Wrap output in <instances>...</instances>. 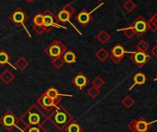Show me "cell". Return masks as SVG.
<instances>
[{
  "label": "cell",
  "mask_w": 157,
  "mask_h": 132,
  "mask_svg": "<svg viewBox=\"0 0 157 132\" xmlns=\"http://www.w3.org/2000/svg\"><path fill=\"white\" fill-rule=\"evenodd\" d=\"M44 93H45L46 95H48L49 97H51L52 99H54L55 101H56L57 103L60 102V98H61L62 95L59 93V92H58L56 88L51 87V88H49Z\"/></svg>",
  "instance_id": "19"
},
{
  "label": "cell",
  "mask_w": 157,
  "mask_h": 132,
  "mask_svg": "<svg viewBox=\"0 0 157 132\" xmlns=\"http://www.w3.org/2000/svg\"><path fill=\"white\" fill-rule=\"evenodd\" d=\"M129 27L134 31L135 34H137L140 37L143 36L149 31L148 21L142 16H139L137 19H135Z\"/></svg>",
  "instance_id": "5"
},
{
  "label": "cell",
  "mask_w": 157,
  "mask_h": 132,
  "mask_svg": "<svg viewBox=\"0 0 157 132\" xmlns=\"http://www.w3.org/2000/svg\"><path fill=\"white\" fill-rule=\"evenodd\" d=\"M66 130L67 132H82L83 131L82 127L78 123H75V122H71L70 124H68L67 126L66 127Z\"/></svg>",
  "instance_id": "22"
},
{
  "label": "cell",
  "mask_w": 157,
  "mask_h": 132,
  "mask_svg": "<svg viewBox=\"0 0 157 132\" xmlns=\"http://www.w3.org/2000/svg\"><path fill=\"white\" fill-rule=\"evenodd\" d=\"M93 85L97 87V88H102L105 85V81L101 78V77H96L94 81H93Z\"/></svg>",
  "instance_id": "32"
},
{
  "label": "cell",
  "mask_w": 157,
  "mask_h": 132,
  "mask_svg": "<svg viewBox=\"0 0 157 132\" xmlns=\"http://www.w3.org/2000/svg\"><path fill=\"white\" fill-rule=\"evenodd\" d=\"M62 58L65 63L67 64H73L77 60V55L73 51H66L64 55H62Z\"/></svg>",
  "instance_id": "17"
},
{
  "label": "cell",
  "mask_w": 157,
  "mask_h": 132,
  "mask_svg": "<svg viewBox=\"0 0 157 132\" xmlns=\"http://www.w3.org/2000/svg\"><path fill=\"white\" fill-rule=\"evenodd\" d=\"M25 1L27 2V3H33L34 0H25Z\"/></svg>",
  "instance_id": "38"
},
{
  "label": "cell",
  "mask_w": 157,
  "mask_h": 132,
  "mask_svg": "<svg viewBox=\"0 0 157 132\" xmlns=\"http://www.w3.org/2000/svg\"><path fill=\"white\" fill-rule=\"evenodd\" d=\"M33 30L34 32L38 34V35H41L44 32V27H37V26H33Z\"/></svg>",
  "instance_id": "35"
},
{
  "label": "cell",
  "mask_w": 157,
  "mask_h": 132,
  "mask_svg": "<svg viewBox=\"0 0 157 132\" xmlns=\"http://www.w3.org/2000/svg\"><path fill=\"white\" fill-rule=\"evenodd\" d=\"M148 28L151 32H157V25L154 23L153 21H151V19L148 21Z\"/></svg>",
  "instance_id": "34"
},
{
  "label": "cell",
  "mask_w": 157,
  "mask_h": 132,
  "mask_svg": "<svg viewBox=\"0 0 157 132\" xmlns=\"http://www.w3.org/2000/svg\"><path fill=\"white\" fill-rule=\"evenodd\" d=\"M51 111L45 110L44 112L39 104H33L21 115V118L27 126H44Z\"/></svg>",
  "instance_id": "1"
},
{
  "label": "cell",
  "mask_w": 157,
  "mask_h": 132,
  "mask_svg": "<svg viewBox=\"0 0 157 132\" xmlns=\"http://www.w3.org/2000/svg\"><path fill=\"white\" fill-rule=\"evenodd\" d=\"M17 120L18 117H16L14 113L9 110L0 117V125L9 130H11L12 128H16Z\"/></svg>",
  "instance_id": "6"
},
{
  "label": "cell",
  "mask_w": 157,
  "mask_h": 132,
  "mask_svg": "<svg viewBox=\"0 0 157 132\" xmlns=\"http://www.w3.org/2000/svg\"><path fill=\"white\" fill-rule=\"evenodd\" d=\"M37 103L44 110H47V111L53 110L58 104L56 101H55L54 99H52L45 93H44L42 96L39 97V99L37 100Z\"/></svg>",
  "instance_id": "10"
},
{
  "label": "cell",
  "mask_w": 157,
  "mask_h": 132,
  "mask_svg": "<svg viewBox=\"0 0 157 132\" xmlns=\"http://www.w3.org/2000/svg\"><path fill=\"white\" fill-rule=\"evenodd\" d=\"M135 104L134 99L130 96V95H127L123 98L122 100V104L126 107V108H131Z\"/></svg>",
  "instance_id": "27"
},
{
  "label": "cell",
  "mask_w": 157,
  "mask_h": 132,
  "mask_svg": "<svg viewBox=\"0 0 157 132\" xmlns=\"http://www.w3.org/2000/svg\"><path fill=\"white\" fill-rule=\"evenodd\" d=\"M129 53H131V56H130L131 61L140 69L144 67L150 60V55L146 51L144 52V51L137 50L136 52H129Z\"/></svg>",
  "instance_id": "7"
},
{
  "label": "cell",
  "mask_w": 157,
  "mask_h": 132,
  "mask_svg": "<svg viewBox=\"0 0 157 132\" xmlns=\"http://www.w3.org/2000/svg\"><path fill=\"white\" fill-rule=\"evenodd\" d=\"M149 47H150V45L145 40H140L136 45V49L138 51H144L145 52L149 49Z\"/></svg>",
  "instance_id": "30"
},
{
  "label": "cell",
  "mask_w": 157,
  "mask_h": 132,
  "mask_svg": "<svg viewBox=\"0 0 157 132\" xmlns=\"http://www.w3.org/2000/svg\"><path fill=\"white\" fill-rule=\"evenodd\" d=\"M151 53H152V55L157 58V42H156V44L153 46V48L151 49Z\"/></svg>",
  "instance_id": "36"
},
{
  "label": "cell",
  "mask_w": 157,
  "mask_h": 132,
  "mask_svg": "<svg viewBox=\"0 0 157 132\" xmlns=\"http://www.w3.org/2000/svg\"><path fill=\"white\" fill-rule=\"evenodd\" d=\"M98 1H102V0H98Z\"/></svg>",
  "instance_id": "40"
},
{
  "label": "cell",
  "mask_w": 157,
  "mask_h": 132,
  "mask_svg": "<svg viewBox=\"0 0 157 132\" xmlns=\"http://www.w3.org/2000/svg\"><path fill=\"white\" fill-rule=\"evenodd\" d=\"M44 24L43 27L44 29V32H49L53 28H62V29H67L65 26L59 24V21H57L56 17L55 16V14L50 10V9H46L44 13Z\"/></svg>",
  "instance_id": "3"
},
{
  "label": "cell",
  "mask_w": 157,
  "mask_h": 132,
  "mask_svg": "<svg viewBox=\"0 0 157 132\" xmlns=\"http://www.w3.org/2000/svg\"><path fill=\"white\" fill-rule=\"evenodd\" d=\"M28 67H29V61L24 56L19 57L15 62V68L20 71H24Z\"/></svg>",
  "instance_id": "16"
},
{
  "label": "cell",
  "mask_w": 157,
  "mask_h": 132,
  "mask_svg": "<svg viewBox=\"0 0 157 132\" xmlns=\"http://www.w3.org/2000/svg\"><path fill=\"white\" fill-rule=\"evenodd\" d=\"M137 8L136 4L132 1V0H127V1L123 4V9L128 12V13H131L135 10V9Z\"/></svg>",
  "instance_id": "24"
},
{
  "label": "cell",
  "mask_w": 157,
  "mask_h": 132,
  "mask_svg": "<svg viewBox=\"0 0 157 132\" xmlns=\"http://www.w3.org/2000/svg\"><path fill=\"white\" fill-rule=\"evenodd\" d=\"M47 120L50 121L56 128L62 130L65 129L67 125L73 121V116L68 111L57 104L51 111L50 115L47 117Z\"/></svg>",
  "instance_id": "2"
},
{
  "label": "cell",
  "mask_w": 157,
  "mask_h": 132,
  "mask_svg": "<svg viewBox=\"0 0 157 132\" xmlns=\"http://www.w3.org/2000/svg\"><path fill=\"white\" fill-rule=\"evenodd\" d=\"M9 19L17 26V27H21V26H23L25 28V21H27V15L26 13L21 9V8H18L12 14L10 15ZM26 30V28H25Z\"/></svg>",
  "instance_id": "8"
},
{
  "label": "cell",
  "mask_w": 157,
  "mask_h": 132,
  "mask_svg": "<svg viewBox=\"0 0 157 132\" xmlns=\"http://www.w3.org/2000/svg\"><path fill=\"white\" fill-rule=\"evenodd\" d=\"M70 18H71V16H70L66 10H64L63 9H62L58 12V14L56 15L57 21H58L59 22H63V23H67V22L71 23V22H70Z\"/></svg>",
  "instance_id": "18"
},
{
  "label": "cell",
  "mask_w": 157,
  "mask_h": 132,
  "mask_svg": "<svg viewBox=\"0 0 157 132\" xmlns=\"http://www.w3.org/2000/svg\"><path fill=\"white\" fill-rule=\"evenodd\" d=\"M117 32H123V34L128 38V39H132L134 37L135 32L134 31L130 28V27H128V28H125V29H120V30H117Z\"/></svg>",
  "instance_id": "29"
},
{
  "label": "cell",
  "mask_w": 157,
  "mask_h": 132,
  "mask_svg": "<svg viewBox=\"0 0 157 132\" xmlns=\"http://www.w3.org/2000/svg\"><path fill=\"white\" fill-rule=\"evenodd\" d=\"M154 81H157V74H156V77H155V79H154Z\"/></svg>",
  "instance_id": "39"
},
{
  "label": "cell",
  "mask_w": 157,
  "mask_h": 132,
  "mask_svg": "<svg viewBox=\"0 0 157 132\" xmlns=\"http://www.w3.org/2000/svg\"><path fill=\"white\" fill-rule=\"evenodd\" d=\"M63 9L66 10L70 16H72V15L75 13V8L72 6V4H67V5H66V6L63 8Z\"/></svg>",
  "instance_id": "33"
},
{
  "label": "cell",
  "mask_w": 157,
  "mask_h": 132,
  "mask_svg": "<svg viewBox=\"0 0 157 132\" xmlns=\"http://www.w3.org/2000/svg\"><path fill=\"white\" fill-rule=\"evenodd\" d=\"M33 26L43 27V24H44V16H43V13L36 14L34 16L33 20Z\"/></svg>",
  "instance_id": "28"
},
{
  "label": "cell",
  "mask_w": 157,
  "mask_h": 132,
  "mask_svg": "<svg viewBox=\"0 0 157 132\" xmlns=\"http://www.w3.org/2000/svg\"><path fill=\"white\" fill-rule=\"evenodd\" d=\"M126 53H128V52L126 51V49L123 47V45H121L120 43H117L112 48L109 57H111V59L114 63L117 64L123 60Z\"/></svg>",
  "instance_id": "9"
},
{
  "label": "cell",
  "mask_w": 157,
  "mask_h": 132,
  "mask_svg": "<svg viewBox=\"0 0 157 132\" xmlns=\"http://www.w3.org/2000/svg\"><path fill=\"white\" fill-rule=\"evenodd\" d=\"M109 55H110V54L107 52V50L105 49V48H100L96 53H95V56L98 58V60L99 61H101V62H105L108 57H109Z\"/></svg>",
  "instance_id": "20"
},
{
  "label": "cell",
  "mask_w": 157,
  "mask_h": 132,
  "mask_svg": "<svg viewBox=\"0 0 157 132\" xmlns=\"http://www.w3.org/2000/svg\"><path fill=\"white\" fill-rule=\"evenodd\" d=\"M65 62L62 58V56L60 57H56V58H54L53 61H52V65L54 66V67L57 70H60L61 68H63V66H64Z\"/></svg>",
  "instance_id": "31"
},
{
  "label": "cell",
  "mask_w": 157,
  "mask_h": 132,
  "mask_svg": "<svg viewBox=\"0 0 157 132\" xmlns=\"http://www.w3.org/2000/svg\"><path fill=\"white\" fill-rule=\"evenodd\" d=\"M21 132H47L44 126H27L25 129Z\"/></svg>",
  "instance_id": "21"
},
{
  "label": "cell",
  "mask_w": 157,
  "mask_h": 132,
  "mask_svg": "<svg viewBox=\"0 0 157 132\" xmlns=\"http://www.w3.org/2000/svg\"><path fill=\"white\" fill-rule=\"evenodd\" d=\"M94 10H93L92 12H94ZM92 12H88L87 10H85V9H83L82 11H81L80 13H78L76 17H75V19H76V21L80 23L81 25H82V26H85V25H87L88 23H90L91 22V21H92Z\"/></svg>",
  "instance_id": "13"
},
{
  "label": "cell",
  "mask_w": 157,
  "mask_h": 132,
  "mask_svg": "<svg viewBox=\"0 0 157 132\" xmlns=\"http://www.w3.org/2000/svg\"><path fill=\"white\" fill-rule=\"evenodd\" d=\"M150 19H151V21H154V23L157 25V12H156V13H154V14L152 15V17H151Z\"/></svg>",
  "instance_id": "37"
},
{
  "label": "cell",
  "mask_w": 157,
  "mask_h": 132,
  "mask_svg": "<svg viewBox=\"0 0 157 132\" xmlns=\"http://www.w3.org/2000/svg\"><path fill=\"white\" fill-rule=\"evenodd\" d=\"M147 81V78L145 76L144 73L142 72H138L134 75L133 77V85L129 88V90H132L134 86H140V85H143Z\"/></svg>",
  "instance_id": "14"
},
{
  "label": "cell",
  "mask_w": 157,
  "mask_h": 132,
  "mask_svg": "<svg viewBox=\"0 0 157 132\" xmlns=\"http://www.w3.org/2000/svg\"><path fill=\"white\" fill-rule=\"evenodd\" d=\"M135 132H147L150 128V126L157 122V120L153 122H148L144 117H140L139 119H135Z\"/></svg>",
  "instance_id": "11"
},
{
  "label": "cell",
  "mask_w": 157,
  "mask_h": 132,
  "mask_svg": "<svg viewBox=\"0 0 157 132\" xmlns=\"http://www.w3.org/2000/svg\"><path fill=\"white\" fill-rule=\"evenodd\" d=\"M7 64H10V56L5 51H0V65L4 66Z\"/></svg>",
  "instance_id": "26"
},
{
  "label": "cell",
  "mask_w": 157,
  "mask_h": 132,
  "mask_svg": "<svg viewBox=\"0 0 157 132\" xmlns=\"http://www.w3.org/2000/svg\"><path fill=\"white\" fill-rule=\"evenodd\" d=\"M96 38H97V40H98L100 43H106L110 40L111 36H110V34H109L108 32H106L105 31L103 30V31H101V32L97 34Z\"/></svg>",
  "instance_id": "23"
},
{
  "label": "cell",
  "mask_w": 157,
  "mask_h": 132,
  "mask_svg": "<svg viewBox=\"0 0 157 132\" xmlns=\"http://www.w3.org/2000/svg\"><path fill=\"white\" fill-rule=\"evenodd\" d=\"M89 82L88 78L85 76V74L78 72L75 75V77L73 78V84L78 89V90H82L83 88H85L87 86Z\"/></svg>",
  "instance_id": "12"
},
{
  "label": "cell",
  "mask_w": 157,
  "mask_h": 132,
  "mask_svg": "<svg viewBox=\"0 0 157 132\" xmlns=\"http://www.w3.org/2000/svg\"><path fill=\"white\" fill-rule=\"evenodd\" d=\"M156 98H157V97H156Z\"/></svg>",
  "instance_id": "41"
},
{
  "label": "cell",
  "mask_w": 157,
  "mask_h": 132,
  "mask_svg": "<svg viewBox=\"0 0 157 132\" xmlns=\"http://www.w3.org/2000/svg\"><path fill=\"white\" fill-rule=\"evenodd\" d=\"M14 79H15V75L9 70H4L1 74H0V81L7 85L11 83Z\"/></svg>",
  "instance_id": "15"
},
{
  "label": "cell",
  "mask_w": 157,
  "mask_h": 132,
  "mask_svg": "<svg viewBox=\"0 0 157 132\" xmlns=\"http://www.w3.org/2000/svg\"><path fill=\"white\" fill-rule=\"evenodd\" d=\"M67 51V47L66 45L58 41V40H55L45 50L44 53L49 55L52 59L56 58V57H60L64 55V53Z\"/></svg>",
  "instance_id": "4"
},
{
  "label": "cell",
  "mask_w": 157,
  "mask_h": 132,
  "mask_svg": "<svg viewBox=\"0 0 157 132\" xmlns=\"http://www.w3.org/2000/svg\"><path fill=\"white\" fill-rule=\"evenodd\" d=\"M87 94H88V96L91 97L92 99H95V98L98 97L99 94H100V89L93 85L92 87H90V88L88 89Z\"/></svg>",
  "instance_id": "25"
}]
</instances>
